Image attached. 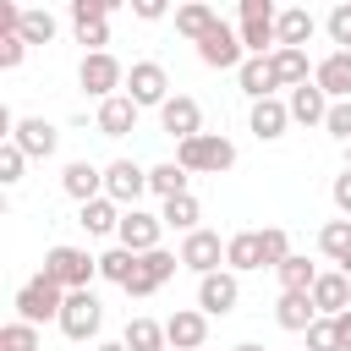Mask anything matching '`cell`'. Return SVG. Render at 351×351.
<instances>
[{
	"label": "cell",
	"instance_id": "20",
	"mask_svg": "<svg viewBox=\"0 0 351 351\" xmlns=\"http://www.w3.org/2000/svg\"><path fill=\"white\" fill-rule=\"evenodd\" d=\"M313 33H318V16H313L307 5H285V11L274 16V38H280V49H307Z\"/></svg>",
	"mask_w": 351,
	"mask_h": 351
},
{
	"label": "cell",
	"instance_id": "24",
	"mask_svg": "<svg viewBox=\"0 0 351 351\" xmlns=\"http://www.w3.org/2000/svg\"><path fill=\"white\" fill-rule=\"evenodd\" d=\"M225 269H230V274L263 269V230H236V236L225 241Z\"/></svg>",
	"mask_w": 351,
	"mask_h": 351
},
{
	"label": "cell",
	"instance_id": "23",
	"mask_svg": "<svg viewBox=\"0 0 351 351\" xmlns=\"http://www.w3.org/2000/svg\"><path fill=\"white\" fill-rule=\"evenodd\" d=\"M247 126H252V137H258V143H280V137H285V126H291L285 99H258V104H252V115H247Z\"/></svg>",
	"mask_w": 351,
	"mask_h": 351
},
{
	"label": "cell",
	"instance_id": "33",
	"mask_svg": "<svg viewBox=\"0 0 351 351\" xmlns=\"http://www.w3.org/2000/svg\"><path fill=\"white\" fill-rule=\"evenodd\" d=\"M318 252L346 269V258H351V219H329V225L318 230Z\"/></svg>",
	"mask_w": 351,
	"mask_h": 351
},
{
	"label": "cell",
	"instance_id": "21",
	"mask_svg": "<svg viewBox=\"0 0 351 351\" xmlns=\"http://www.w3.org/2000/svg\"><path fill=\"white\" fill-rule=\"evenodd\" d=\"M313 307H318V318H340V313H351V280H346L340 269L318 274V285H313Z\"/></svg>",
	"mask_w": 351,
	"mask_h": 351
},
{
	"label": "cell",
	"instance_id": "25",
	"mask_svg": "<svg viewBox=\"0 0 351 351\" xmlns=\"http://www.w3.org/2000/svg\"><path fill=\"white\" fill-rule=\"evenodd\" d=\"M285 110H291V121H302V126H324V115H329V93H324L318 82H302V88H291Z\"/></svg>",
	"mask_w": 351,
	"mask_h": 351
},
{
	"label": "cell",
	"instance_id": "28",
	"mask_svg": "<svg viewBox=\"0 0 351 351\" xmlns=\"http://www.w3.org/2000/svg\"><path fill=\"white\" fill-rule=\"evenodd\" d=\"M269 71H274V88H302V82H313L307 49H274V55H269Z\"/></svg>",
	"mask_w": 351,
	"mask_h": 351
},
{
	"label": "cell",
	"instance_id": "51",
	"mask_svg": "<svg viewBox=\"0 0 351 351\" xmlns=\"http://www.w3.org/2000/svg\"><path fill=\"white\" fill-rule=\"evenodd\" d=\"M346 170H351V143H346Z\"/></svg>",
	"mask_w": 351,
	"mask_h": 351
},
{
	"label": "cell",
	"instance_id": "38",
	"mask_svg": "<svg viewBox=\"0 0 351 351\" xmlns=\"http://www.w3.org/2000/svg\"><path fill=\"white\" fill-rule=\"evenodd\" d=\"M324 33H329L335 49H351V0H340V5L324 16Z\"/></svg>",
	"mask_w": 351,
	"mask_h": 351
},
{
	"label": "cell",
	"instance_id": "8",
	"mask_svg": "<svg viewBox=\"0 0 351 351\" xmlns=\"http://www.w3.org/2000/svg\"><path fill=\"white\" fill-rule=\"evenodd\" d=\"M159 236H165V219L159 214H148V208H126L121 214V230H115V247H126V252H159Z\"/></svg>",
	"mask_w": 351,
	"mask_h": 351
},
{
	"label": "cell",
	"instance_id": "49",
	"mask_svg": "<svg viewBox=\"0 0 351 351\" xmlns=\"http://www.w3.org/2000/svg\"><path fill=\"white\" fill-rule=\"evenodd\" d=\"M93 351H126V340H104V346H93Z\"/></svg>",
	"mask_w": 351,
	"mask_h": 351
},
{
	"label": "cell",
	"instance_id": "48",
	"mask_svg": "<svg viewBox=\"0 0 351 351\" xmlns=\"http://www.w3.org/2000/svg\"><path fill=\"white\" fill-rule=\"evenodd\" d=\"M335 329H340V351H351V313H340V318H335Z\"/></svg>",
	"mask_w": 351,
	"mask_h": 351
},
{
	"label": "cell",
	"instance_id": "26",
	"mask_svg": "<svg viewBox=\"0 0 351 351\" xmlns=\"http://www.w3.org/2000/svg\"><path fill=\"white\" fill-rule=\"evenodd\" d=\"M121 214H126V208H121L115 197H93V203L77 208V225H82L88 236H115V230H121Z\"/></svg>",
	"mask_w": 351,
	"mask_h": 351
},
{
	"label": "cell",
	"instance_id": "3",
	"mask_svg": "<svg viewBox=\"0 0 351 351\" xmlns=\"http://www.w3.org/2000/svg\"><path fill=\"white\" fill-rule=\"evenodd\" d=\"M66 296H71V291H60V285H55V280L38 269V274H33V280L16 291V302H11V307H16V318H22V324H49V318L60 324Z\"/></svg>",
	"mask_w": 351,
	"mask_h": 351
},
{
	"label": "cell",
	"instance_id": "5",
	"mask_svg": "<svg viewBox=\"0 0 351 351\" xmlns=\"http://www.w3.org/2000/svg\"><path fill=\"white\" fill-rule=\"evenodd\" d=\"M77 82H82V93L88 99H115V93H126V66L104 49V55H82V66H77Z\"/></svg>",
	"mask_w": 351,
	"mask_h": 351
},
{
	"label": "cell",
	"instance_id": "46",
	"mask_svg": "<svg viewBox=\"0 0 351 351\" xmlns=\"http://www.w3.org/2000/svg\"><path fill=\"white\" fill-rule=\"evenodd\" d=\"M329 197H335V208H340V219H351V170H340V176H335V186H329Z\"/></svg>",
	"mask_w": 351,
	"mask_h": 351
},
{
	"label": "cell",
	"instance_id": "39",
	"mask_svg": "<svg viewBox=\"0 0 351 351\" xmlns=\"http://www.w3.org/2000/svg\"><path fill=\"white\" fill-rule=\"evenodd\" d=\"M115 5H121V0H71V27H82V22H110Z\"/></svg>",
	"mask_w": 351,
	"mask_h": 351
},
{
	"label": "cell",
	"instance_id": "10",
	"mask_svg": "<svg viewBox=\"0 0 351 351\" xmlns=\"http://www.w3.org/2000/svg\"><path fill=\"white\" fill-rule=\"evenodd\" d=\"M236 302H241V274L214 269V274H203V280H197V313L225 318V313H236Z\"/></svg>",
	"mask_w": 351,
	"mask_h": 351
},
{
	"label": "cell",
	"instance_id": "42",
	"mask_svg": "<svg viewBox=\"0 0 351 351\" xmlns=\"http://www.w3.org/2000/svg\"><path fill=\"white\" fill-rule=\"evenodd\" d=\"M22 165H27V154L16 143H0V186H16L22 181Z\"/></svg>",
	"mask_w": 351,
	"mask_h": 351
},
{
	"label": "cell",
	"instance_id": "43",
	"mask_svg": "<svg viewBox=\"0 0 351 351\" xmlns=\"http://www.w3.org/2000/svg\"><path fill=\"white\" fill-rule=\"evenodd\" d=\"M302 351H340V329H335V318H318L313 329H307V346Z\"/></svg>",
	"mask_w": 351,
	"mask_h": 351
},
{
	"label": "cell",
	"instance_id": "14",
	"mask_svg": "<svg viewBox=\"0 0 351 351\" xmlns=\"http://www.w3.org/2000/svg\"><path fill=\"white\" fill-rule=\"evenodd\" d=\"M159 126H165V137H176V143L197 137V132H203V104H197L192 93H170V104L159 110Z\"/></svg>",
	"mask_w": 351,
	"mask_h": 351
},
{
	"label": "cell",
	"instance_id": "47",
	"mask_svg": "<svg viewBox=\"0 0 351 351\" xmlns=\"http://www.w3.org/2000/svg\"><path fill=\"white\" fill-rule=\"evenodd\" d=\"M132 11H137L143 22H159V16H165V0H132Z\"/></svg>",
	"mask_w": 351,
	"mask_h": 351
},
{
	"label": "cell",
	"instance_id": "13",
	"mask_svg": "<svg viewBox=\"0 0 351 351\" xmlns=\"http://www.w3.org/2000/svg\"><path fill=\"white\" fill-rule=\"evenodd\" d=\"M219 263H225L219 230H192V236H181V269H192V274L203 280V274H214Z\"/></svg>",
	"mask_w": 351,
	"mask_h": 351
},
{
	"label": "cell",
	"instance_id": "32",
	"mask_svg": "<svg viewBox=\"0 0 351 351\" xmlns=\"http://www.w3.org/2000/svg\"><path fill=\"white\" fill-rule=\"evenodd\" d=\"M121 340H126V351H170L159 318H126V335Z\"/></svg>",
	"mask_w": 351,
	"mask_h": 351
},
{
	"label": "cell",
	"instance_id": "2",
	"mask_svg": "<svg viewBox=\"0 0 351 351\" xmlns=\"http://www.w3.org/2000/svg\"><path fill=\"white\" fill-rule=\"evenodd\" d=\"M44 274H49L60 291H93V280H99V258H93L88 247L60 241V247L44 252Z\"/></svg>",
	"mask_w": 351,
	"mask_h": 351
},
{
	"label": "cell",
	"instance_id": "50",
	"mask_svg": "<svg viewBox=\"0 0 351 351\" xmlns=\"http://www.w3.org/2000/svg\"><path fill=\"white\" fill-rule=\"evenodd\" d=\"M236 351H263V346H258V340H241V346H236Z\"/></svg>",
	"mask_w": 351,
	"mask_h": 351
},
{
	"label": "cell",
	"instance_id": "15",
	"mask_svg": "<svg viewBox=\"0 0 351 351\" xmlns=\"http://www.w3.org/2000/svg\"><path fill=\"white\" fill-rule=\"evenodd\" d=\"M165 340H170V351H197V346L208 340V313L176 307V313L165 318Z\"/></svg>",
	"mask_w": 351,
	"mask_h": 351
},
{
	"label": "cell",
	"instance_id": "30",
	"mask_svg": "<svg viewBox=\"0 0 351 351\" xmlns=\"http://www.w3.org/2000/svg\"><path fill=\"white\" fill-rule=\"evenodd\" d=\"M186 181H192V176H186L176 159H165V165H154V170H148V192H154L159 203H170V197H181V192H192Z\"/></svg>",
	"mask_w": 351,
	"mask_h": 351
},
{
	"label": "cell",
	"instance_id": "1",
	"mask_svg": "<svg viewBox=\"0 0 351 351\" xmlns=\"http://www.w3.org/2000/svg\"><path fill=\"white\" fill-rule=\"evenodd\" d=\"M176 165H181L186 176H225V170L236 165V143H230L225 132H197V137L176 143Z\"/></svg>",
	"mask_w": 351,
	"mask_h": 351
},
{
	"label": "cell",
	"instance_id": "12",
	"mask_svg": "<svg viewBox=\"0 0 351 351\" xmlns=\"http://www.w3.org/2000/svg\"><path fill=\"white\" fill-rule=\"evenodd\" d=\"M197 60L208 66V71H241V60H247V49H241V33L236 27H214L203 44H197Z\"/></svg>",
	"mask_w": 351,
	"mask_h": 351
},
{
	"label": "cell",
	"instance_id": "29",
	"mask_svg": "<svg viewBox=\"0 0 351 351\" xmlns=\"http://www.w3.org/2000/svg\"><path fill=\"white\" fill-rule=\"evenodd\" d=\"M236 82H241V93L258 104V99H274V71H269V55H247L241 60V71H236Z\"/></svg>",
	"mask_w": 351,
	"mask_h": 351
},
{
	"label": "cell",
	"instance_id": "9",
	"mask_svg": "<svg viewBox=\"0 0 351 351\" xmlns=\"http://www.w3.org/2000/svg\"><path fill=\"white\" fill-rule=\"evenodd\" d=\"M176 269H181V252H165V247H159V252H143V258H137V269H132V280H126L121 291L143 302V296H154Z\"/></svg>",
	"mask_w": 351,
	"mask_h": 351
},
{
	"label": "cell",
	"instance_id": "18",
	"mask_svg": "<svg viewBox=\"0 0 351 351\" xmlns=\"http://www.w3.org/2000/svg\"><path fill=\"white\" fill-rule=\"evenodd\" d=\"M274 324L291 329V335H307L318 324V307H313V291H280L274 302Z\"/></svg>",
	"mask_w": 351,
	"mask_h": 351
},
{
	"label": "cell",
	"instance_id": "11",
	"mask_svg": "<svg viewBox=\"0 0 351 351\" xmlns=\"http://www.w3.org/2000/svg\"><path fill=\"white\" fill-rule=\"evenodd\" d=\"M143 192H148V170L137 159H110L104 165V197H115L121 208H137Z\"/></svg>",
	"mask_w": 351,
	"mask_h": 351
},
{
	"label": "cell",
	"instance_id": "34",
	"mask_svg": "<svg viewBox=\"0 0 351 351\" xmlns=\"http://www.w3.org/2000/svg\"><path fill=\"white\" fill-rule=\"evenodd\" d=\"M274 274H280V291H313V285H318V269H313L302 252H291Z\"/></svg>",
	"mask_w": 351,
	"mask_h": 351
},
{
	"label": "cell",
	"instance_id": "37",
	"mask_svg": "<svg viewBox=\"0 0 351 351\" xmlns=\"http://www.w3.org/2000/svg\"><path fill=\"white\" fill-rule=\"evenodd\" d=\"M0 351H38V324L11 318V324L0 329Z\"/></svg>",
	"mask_w": 351,
	"mask_h": 351
},
{
	"label": "cell",
	"instance_id": "45",
	"mask_svg": "<svg viewBox=\"0 0 351 351\" xmlns=\"http://www.w3.org/2000/svg\"><path fill=\"white\" fill-rule=\"evenodd\" d=\"M22 55H27V38H22V33H5V38H0V71H16Z\"/></svg>",
	"mask_w": 351,
	"mask_h": 351
},
{
	"label": "cell",
	"instance_id": "31",
	"mask_svg": "<svg viewBox=\"0 0 351 351\" xmlns=\"http://www.w3.org/2000/svg\"><path fill=\"white\" fill-rule=\"evenodd\" d=\"M159 219L170 225V230H181V236H192V230H203L197 219H203V203L192 197V192H181V197H170L165 208H159Z\"/></svg>",
	"mask_w": 351,
	"mask_h": 351
},
{
	"label": "cell",
	"instance_id": "41",
	"mask_svg": "<svg viewBox=\"0 0 351 351\" xmlns=\"http://www.w3.org/2000/svg\"><path fill=\"white\" fill-rule=\"evenodd\" d=\"M324 132H329L335 143H351V99H335V104H329V115H324Z\"/></svg>",
	"mask_w": 351,
	"mask_h": 351
},
{
	"label": "cell",
	"instance_id": "7",
	"mask_svg": "<svg viewBox=\"0 0 351 351\" xmlns=\"http://www.w3.org/2000/svg\"><path fill=\"white\" fill-rule=\"evenodd\" d=\"M99 324H104V302L93 296V291H71L66 296V307H60V335L66 340H93L99 335Z\"/></svg>",
	"mask_w": 351,
	"mask_h": 351
},
{
	"label": "cell",
	"instance_id": "36",
	"mask_svg": "<svg viewBox=\"0 0 351 351\" xmlns=\"http://www.w3.org/2000/svg\"><path fill=\"white\" fill-rule=\"evenodd\" d=\"M55 27H60V22H55L44 5L22 11V38H27V44H49V38H55Z\"/></svg>",
	"mask_w": 351,
	"mask_h": 351
},
{
	"label": "cell",
	"instance_id": "16",
	"mask_svg": "<svg viewBox=\"0 0 351 351\" xmlns=\"http://www.w3.org/2000/svg\"><path fill=\"white\" fill-rule=\"evenodd\" d=\"M11 143H16L27 159H49V154L60 148V132H55L44 115H22V121H16V132H11Z\"/></svg>",
	"mask_w": 351,
	"mask_h": 351
},
{
	"label": "cell",
	"instance_id": "35",
	"mask_svg": "<svg viewBox=\"0 0 351 351\" xmlns=\"http://www.w3.org/2000/svg\"><path fill=\"white\" fill-rule=\"evenodd\" d=\"M132 269H137V252H126V247H110V252H99V280H110V285H126V280H132Z\"/></svg>",
	"mask_w": 351,
	"mask_h": 351
},
{
	"label": "cell",
	"instance_id": "52",
	"mask_svg": "<svg viewBox=\"0 0 351 351\" xmlns=\"http://www.w3.org/2000/svg\"><path fill=\"white\" fill-rule=\"evenodd\" d=\"M340 274H346V280H351V258H346V269H340Z\"/></svg>",
	"mask_w": 351,
	"mask_h": 351
},
{
	"label": "cell",
	"instance_id": "17",
	"mask_svg": "<svg viewBox=\"0 0 351 351\" xmlns=\"http://www.w3.org/2000/svg\"><path fill=\"white\" fill-rule=\"evenodd\" d=\"M60 192H66V197H77V208H82V203L104 197V170H99V165H88V159H71V165L60 170Z\"/></svg>",
	"mask_w": 351,
	"mask_h": 351
},
{
	"label": "cell",
	"instance_id": "19",
	"mask_svg": "<svg viewBox=\"0 0 351 351\" xmlns=\"http://www.w3.org/2000/svg\"><path fill=\"white\" fill-rule=\"evenodd\" d=\"M313 82L329 93V104H335V99H351V49H329V55L313 66Z\"/></svg>",
	"mask_w": 351,
	"mask_h": 351
},
{
	"label": "cell",
	"instance_id": "44",
	"mask_svg": "<svg viewBox=\"0 0 351 351\" xmlns=\"http://www.w3.org/2000/svg\"><path fill=\"white\" fill-rule=\"evenodd\" d=\"M77 44H88V55H104V44H110V22H82V27H77Z\"/></svg>",
	"mask_w": 351,
	"mask_h": 351
},
{
	"label": "cell",
	"instance_id": "27",
	"mask_svg": "<svg viewBox=\"0 0 351 351\" xmlns=\"http://www.w3.org/2000/svg\"><path fill=\"white\" fill-rule=\"evenodd\" d=\"M214 27H219V11H214V5H203V0H192V5H176V33H181V38L203 44Z\"/></svg>",
	"mask_w": 351,
	"mask_h": 351
},
{
	"label": "cell",
	"instance_id": "4",
	"mask_svg": "<svg viewBox=\"0 0 351 351\" xmlns=\"http://www.w3.org/2000/svg\"><path fill=\"white\" fill-rule=\"evenodd\" d=\"M274 5L269 0H241V11H236V33H241V49L247 55H274L280 49V38H274Z\"/></svg>",
	"mask_w": 351,
	"mask_h": 351
},
{
	"label": "cell",
	"instance_id": "22",
	"mask_svg": "<svg viewBox=\"0 0 351 351\" xmlns=\"http://www.w3.org/2000/svg\"><path fill=\"white\" fill-rule=\"evenodd\" d=\"M93 132H99V137H126V132H137V104H132L126 93L104 99L99 115H93Z\"/></svg>",
	"mask_w": 351,
	"mask_h": 351
},
{
	"label": "cell",
	"instance_id": "40",
	"mask_svg": "<svg viewBox=\"0 0 351 351\" xmlns=\"http://www.w3.org/2000/svg\"><path fill=\"white\" fill-rule=\"evenodd\" d=\"M291 258V236L280 225H263V269H280Z\"/></svg>",
	"mask_w": 351,
	"mask_h": 351
},
{
	"label": "cell",
	"instance_id": "6",
	"mask_svg": "<svg viewBox=\"0 0 351 351\" xmlns=\"http://www.w3.org/2000/svg\"><path fill=\"white\" fill-rule=\"evenodd\" d=\"M126 99H132L137 110H165V104H170V71H165L159 60H132V71H126Z\"/></svg>",
	"mask_w": 351,
	"mask_h": 351
}]
</instances>
